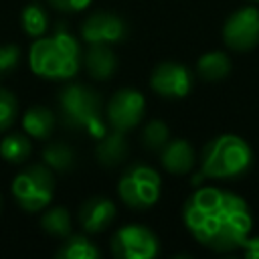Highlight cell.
Masks as SVG:
<instances>
[{
  "instance_id": "obj_1",
  "label": "cell",
  "mask_w": 259,
  "mask_h": 259,
  "mask_svg": "<svg viewBox=\"0 0 259 259\" xmlns=\"http://www.w3.org/2000/svg\"><path fill=\"white\" fill-rule=\"evenodd\" d=\"M182 221L202 247L217 253L241 249L253 227L247 200L219 186L194 190L182 206Z\"/></svg>"
},
{
  "instance_id": "obj_2",
  "label": "cell",
  "mask_w": 259,
  "mask_h": 259,
  "mask_svg": "<svg viewBox=\"0 0 259 259\" xmlns=\"http://www.w3.org/2000/svg\"><path fill=\"white\" fill-rule=\"evenodd\" d=\"M81 47L77 38L65 30H57L51 36H38L28 51V65L34 75L42 79L67 81L81 69Z\"/></svg>"
},
{
  "instance_id": "obj_3",
  "label": "cell",
  "mask_w": 259,
  "mask_h": 259,
  "mask_svg": "<svg viewBox=\"0 0 259 259\" xmlns=\"http://www.w3.org/2000/svg\"><path fill=\"white\" fill-rule=\"evenodd\" d=\"M253 166V150L247 140L237 134H221L202 148L200 172L190 180L198 186L204 178L235 180Z\"/></svg>"
},
{
  "instance_id": "obj_4",
  "label": "cell",
  "mask_w": 259,
  "mask_h": 259,
  "mask_svg": "<svg viewBox=\"0 0 259 259\" xmlns=\"http://www.w3.org/2000/svg\"><path fill=\"white\" fill-rule=\"evenodd\" d=\"M59 111L63 123L71 130H85L97 140L107 132L101 109V97L87 85H65L59 93Z\"/></svg>"
},
{
  "instance_id": "obj_5",
  "label": "cell",
  "mask_w": 259,
  "mask_h": 259,
  "mask_svg": "<svg viewBox=\"0 0 259 259\" xmlns=\"http://www.w3.org/2000/svg\"><path fill=\"white\" fill-rule=\"evenodd\" d=\"M162 190V178L156 168L148 164H132L123 170L117 182V194L125 206L132 210H148L152 208Z\"/></svg>"
},
{
  "instance_id": "obj_6",
  "label": "cell",
  "mask_w": 259,
  "mask_h": 259,
  "mask_svg": "<svg viewBox=\"0 0 259 259\" xmlns=\"http://www.w3.org/2000/svg\"><path fill=\"white\" fill-rule=\"evenodd\" d=\"M55 192V176L47 164H34L24 168L12 180V196L26 212L45 210Z\"/></svg>"
},
{
  "instance_id": "obj_7",
  "label": "cell",
  "mask_w": 259,
  "mask_h": 259,
  "mask_svg": "<svg viewBox=\"0 0 259 259\" xmlns=\"http://www.w3.org/2000/svg\"><path fill=\"white\" fill-rule=\"evenodd\" d=\"M111 255L115 259H154L160 253V243L154 231L146 225H123L111 237Z\"/></svg>"
},
{
  "instance_id": "obj_8",
  "label": "cell",
  "mask_w": 259,
  "mask_h": 259,
  "mask_svg": "<svg viewBox=\"0 0 259 259\" xmlns=\"http://www.w3.org/2000/svg\"><path fill=\"white\" fill-rule=\"evenodd\" d=\"M223 42L237 53L253 51L259 45V8L243 6L227 16L223 24Z\"/></svg>"
},
{
  "instance_id": "obj_9",
  "label": "cell",
  "mask_w": 259,
  "mask_h": 259,
  "mask_svg": "<svg viewBox=\"0 0 259 259\" xmlns=\"http://www.w3.org/2000/svg\"><path fill=\"white\" fill-rule=\"evenodd\" d=\"M146 111V99L138 89L123 87L117 89L105 107V119L107 123L117 132H130L140 125Z\"/></svg>"
},
{
  "instance_id": "obj_10",
  "label": "cell",
  "mask_w": 259,
  "mask_h": 259,
  "mask_svg": "<svg viewBox=\"0 0 259 259\" xmlns=\"http://www.w3.org/2000/svg\"><path fill=\"white\" fill-rule=\"evenodd\" d=\"M125 20L109 10H97L89 14L81 24V38L87 45H115L127 36Z\"/></svg>"
},
{
  "instance_id": "obj_11",
  "label": "cell",
  "mask_w": 259,
  "mask_h": 259,
  "mask_svg": "<svg viewBox=\"0 0 259 259\" xmlns=\"http://www.w3.org/2000/svg\"><path fill=\"white\" fill-rule=\"evenodd\" d=\"M150 87L166 99H182L192 89V73L182 63L164 61L152 71Z\"/></svg>"
},
{
  "instance_id": "obj_12",
  "label": "cell",
  "mask_w": 259,
  "mask_h": 259,
  "mask_svg": "<svg viewBox=\"0 0 259 259\" xmlns=\"http://www.w3.org/2000/svg\"><path fill=\"white\" fill-rule=\"evenodd\" d=\"M115 212L117 210L111 198L95 194L79 206V223L87 233H101L113 223Z\"/></svg>"
},
{
  "instance_id": "obj_13",
  "label": "cell",
  "mask_w": 259,
  "mask_h": 259,
  "mask_svg": "<svg viewBox=\"0 0 259 259\" xmlns=\"http://www.w3.org/2000/svg\"><path fill=\"white\" fill-rule=\"evenodd\" d=\"M160 162L170 174H188L194 166V148L184 138L168 140L160 150Z\"/></svg>"
},
{
  "instance_id": "obj_14",
  "label": "cell",
  "mask_w": 259,
  "mask_h": 259,
  "mask_svg": "<svg viewBox=\"0 0 259 259\" xmlns=\"http://www.w3.org/2000/svg\"><path fill=\"white\" fill-rule=\"evenodd\" d=\"M83 65L89 77L107 81L117 71V57L111 51V45H89V49L83 53Z\"/></svg>"
},
{
  "instance_id": "obj_15",
  "label": "cell",
  "mask_w": 259,
  "mask_h": 259,
  "mask_svg": "<svg viewBox=\"0 0 259 259\" xmlns=\"http://www.w3.org/2000/svg\"><path fill=\"white\" fill-rule=\"evenodd\" d=\"M130 154V146L125 140L123 132H117L111 127V132H105L97 146H95V158L101 166L105 168H113L117 164H121Z\"/></svg>"
},
{
  "instance_id": "obj_16",
  "label": "cell",
  "mask_w": 259,
  "mask_h": 259,
  "mask_svg": "<svg viewBox=\"0 0 259 259\" xmlns=\"http://www.w3.org/2000/svg\"><path fill=\"white\" fill-rule=\"evenodd\" d=\"M196 73H198L200 79L210 81V83H217V81L225 79L231 73V59L223 51L204 53L198 59V63H196Z\"/></svg>"
},
{
  "instance_id": "obj_17",
  "label": "cell",
  "mask_w": 259,
  "mask_h": 259,
  "mask_svg": "<svg viewBox=\"0 0 259 259\" xmlns=\"http://www.w3.org/2000/svg\"><path fill=\"white\" fill-rule=\"evenodd\" d=\"M53 127H55V113L49 107L34 105L22 117V130L36 140H47L53 134Z\"/></svg>"
},
{
  "instance_id": "obj_18",
  "label": "cell",
  "mask_w": 259,
  "mask_h": 259,
  "mask_svg": "<svg viewBox=\"0 0 259 259\" xmlns=\"http://www.w3.org/2000/svg\"><path fill=\"white\" fill-rule=\"evenodd\" d=\"M32 152V146H30V140H28V134H20V132H12L8 136L2 138L0 142V156L6 160V162H12V164H22L24 160H28Z\"/></svg>"
},
{
  "instance_id": "obj_19",
  "label": "cell",
  "mask_w": 259,
  "mask_h": 259,
  "mask_svg": "<svg viewBox=\"0 0 259 259\" xmlns=\"http://www.w3.org/2000/svg\"><path fill=\"white\" fill-rule=\"evenodd\" d=\"M99 249L85 235H69L57 251V259H97Z\"/></svg>"
},
{
  "instance_id": "obj_20",
  "label": "cell",
  "mask_w": 259,
  "mask_h": 259,
  "mask_svg": "<svg viewBox=\"0 0 259 259\" xmlns=\"http://www.w3.org/2000/svg\"><path fill=\"white\" fill-rule=\"evenodd\" d=\"M40 227L45 233L65 239L71 235V214L65 206H51L40 217Z\"/></svg>"
},
{
  "instance_id": "obj_21",
  "label": "cell",
  "mask_w": 259,
  "mask_h": 259,
  "mask_svg": "<svg viewBox=\"0 0 259 259\" xmlns=\"http://www.w3.org/2000/svg\"><path fill=\"white\" fill-rule=\"evenodd\" d=\"M20 22H22V28L28 36L32 38H38L47 32L49 28V16H47V10L42 8V4L38 2H28L24 8H22V14H20Z\"/></svg>"
},
{
  "instance_id": "obj_22",
  "label": "cell",
  "mask_w": 259,
  "mask_h": 259,
  "mask_svg": "<svg viewBox=\"0 0 259 259\" xmlns=\"http://www.w3.org/2000/svg\"><path fill=\"white\" fill-rule=\"evenodd\" d=\"M42 162L51 170L69 172L75 166V152L67 144H63V142H55V144H49L42 150Z\"/></svg>"
},
{
  "instance_id": "obj_23",
  "label": "cell",
  "mask_w": 259,
  "mask_h": 259,
  "mask_svg": "<svg viewBox=\"0 0 259 259\" xmlns=\"http://www.w3.org/2000/svg\"><path fill=\"white\" fill-rule=\"evenodd\" d=\"M142 144L146 150L150 152H160L168 140H170V130L162 119H150L144 127H142Z\"/></svg>"
},
{
  "instance_id": "obj_24",
  "label": "cell",
  "mask_w": 259,
  "mask_h": 259,
  "mask_svg": "<svg viewBox=\"0 0 259 259\" xmlns=\"http://www.w3.org/2000/svg\"><path fill=\"white\" fill-rule=\"evenodd\" d=\"M18 113V101L12 91L0 87V132L8 130Z\"/></svg>"
},
{
  "instance_id": "obj_25",
  "label": "cell",
  "mask_w": 259,
  "mask_h": 259,
  "mask_svg": "<svg viewBox=\"0 0 259 259\" xmlns=\"http://www.w3.org/2000/svg\"><path fill=\"white\" fill-rule=\"evenodd\" d=\"M20 61V47L18 45H2L0 47V77L12 73Z\"/></svg>"
},
{
  "instance_id": "obj_26",
  "label": "cell",
  "mask_w": 259,
  "mask_h": 259,
  "mask_svg": "<svg viewBox=\"0 0 259 259\" xmlns=\"http://www.w3.org/2000/svg\"><path fill=\"white\" fill-rule=\"evenodd\" d=\"M49 4L61 12H81L91 4V0H49Z\"/></svg>"
},
{
  "instance_id": "obj_27",
  "label": "cell",
  "mask_w": 259,
  "mask_h": 259,
  "mask_svg": "<svg viewBox=\"0 0 259 259\" xmlns=\"http://www.w3.org/2000/svg\"><path fill=\"white\" fill-rule=\"evenodd\" d=\"M241 249L247 259H259V237H247Z\"/></svg>"
},
{
  "instance_id": "obj_28",
  "label": "cell",
  "mask_w": 259,
  "mask_h": 259,
  "mask_svg": "<svg viewBox=\"0 0 259 259\" xmlns=\"http://www.w3.org/2000/svg\"><path fill=\"white\" fill-rule=\"evenodd\" d=\"M0 208H2V196H0Z\"/></svg>"
},
{
  "instance_id": "obj_29",
  "label": "cell",
  "mask_w": 259,
  "mask_h": 259,
  "mask_svg": "<svg viewBox=\"0 0 259 259\" xmlns=\"http://www.w3.org/2000/svg\"><path fill=\"white\" fill-rule=\"evenodd\" d=\"M251 2H259V0H251Z\"/></svg>"
}]
</instances>
